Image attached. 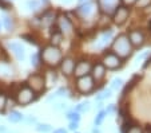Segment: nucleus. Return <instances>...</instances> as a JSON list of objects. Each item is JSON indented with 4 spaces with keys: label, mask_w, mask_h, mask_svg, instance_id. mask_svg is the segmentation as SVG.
Segmentation results:
<instances>
[{
    "label": "nucleus",
    "mask_w": 151,
    "mask_h": 133,
    "mask_svg": "<svg viewBox=\"0 0 151 133\" xmlns=\"http://www.w3.org/2000/svg\"><path fill=\"white\" fill-rule=\"evenodd\" d=\"M42 59L44 61V63H47L48 66H58L62 62V52L56 46H50L44 47L42 51Z\"/></svg>",
    "instance_id": "nucleus-1"
},
{
    "label": "nucleus",
    "mask_w": 151,
    "mask_h": 133,
    "mask_svg": "<svg viewBox=\"0 0 151 133\" xmlns=\"http://www.w3.org/2000/svg\"><path fill=\"white\" fill-rule=\"evenodd\" d=\"M112 49H114L115 54L119 58H126V57H128L131 54V43L128 41L127 35H119L115 39L114 44H112Z\"/></svg>",
    "instance_id": "nucleus-2"
},
{
    "label": "nucleus",
    "mask_w": 151,
    "mask_h": 133,
    "mask_svg": "<svg viewBox=\"0 0 151 133\" xmlns=\"http://www.w3.org/2000/svg\"><path fill=\"white\" fill-rule=\"evenodd\" d=\"M34 100H35V92L28 86H23L16 94V101L20 105H28Z\"/></svg>",
    "instance_id": "nucleus-3"
},
{
    "label": "nucleus",
    "mask_w": 151,
    "mask_h": 133,
    "mask_svg": "<svg viewBox=\"0 0 151 133\" xmlns=\"http://www.w3.org/2000/svg\"><path fill=\"white\" fill-rule=\"evenodd\" d=\"M46 86V79L40 74H32L28 78V87H31L35 93H40L44 90Z\"/></svg>",
    "instance_id": "nucleus-4"
},
{
    "label": "nucleus",
    "mask_w": 151,
    "mask_h": 133,
    "mask_svg": "<svg viewBox=\"0 0 151 133\" xmlns=\"http://www.w3.org/2000/svg\"><path fill=\"white\" fill-rule=\"evenodd\" d=\"M94 79H92L91 75H84V77H80L76 81V87L80 93L86 94V93H90L94 89Z\"/></svg>",
    "instance_id": "nucleus-5"
},
{
    "label": "nucleus",
    "mask_w": 151,
    "mask_h": 133,
    "mask_svg": "<svg viewBox=\"0 0 151 133\" xmlns=\"http://www.w3.org/2000/svg\"><path fill=\"white\" fill-rule=\"evenodd\" d=\"M91 63L88 61H80L78 62V65H75V69H74V74L76 77H84V75H88V73H91Z\"/></svg>",
    "instance_id": "nucleus-6"
},
{
    "label": "nucleus",
    "mask_w": 151,
    "mask_h": 133,
    "mask_svg": "<svg viewBox=\"0 0 151 133\" xmlns=\"http://www.w3.org/2000/svg\"><path fill=\"white\" fill-rule=\"evenodd\" d=\"M120 58L118 57L116 54H107L103 58V66L104 67H107V69H111V70H114V69H118V67L120 66Z\"/></svg>",
    "instance_id": "nucleus-7"
},
{
    "label": "nucleus",
    "mask_w": 151,
    "mask_h": 133,
    "mask_svg": "<svg viewBox=\"0 0 151 133\" xmlns=\"http://www.w3.org/2000/svg\"><path fill=\"white\" fill-rule=\"evenodd\" d=\"M128 41H130V43H131V46H142L143 42H145V35H143L142 31H139V30H132V31H130V34H128Z\"/></svg>",
    "instance_id": "nucleus-8"
},
{
    "label": "nucleus",
    "mask_w": 151,
    "mask_h": 133,
    "mask_svg": "<svg viewBox=\"0 0 151 133\" xmlns=\"http://www.w3.org/2000/svg\"><path fill=\"white\" fill-rule=\"evenodd\" d=\"M128 14H130V12H128V8H126V7H118V8L115 9V12H114L115 24H118V26L123 24L126 20H127Z\"/></svg>",
    "instance_id": "nucleus-9"
},
{
    "label": "nucleus",
    "mask_w": 151,
    "mask_h": 133,
    "mask_svg": "<svg viewBox=\"0 0 151 133\" xmlns=\"http://www.w3.org/2000/svg\"><path fill=\"white\" fill-rule=\"evenodd\" d=\"M60 69L64 75H71L75 69V61L72 58H64L60 62Z\"/></svg>",
    "instance_id": "nucleus-10"
},
{
    "label": "nucleus",
    "mask_w": 151,
    "mask_h": 133,
    "mask_svg": "<svg viewBox=\"0 0 151 133\" xmlns=\"http://www.w3.org/2000/svg\"><path fill=\"white\" fill-rule=\"evenodd\" d=\"M99 4L106 14H111L118 8V0H99Z\"/></svg>",
    "instance_id": "nucleus-11"
},
{
    "label": "nucleus",
    "mask_w": 151,
    "mask_h": 133,
    "mask_svg": "<svg viewBox=\"0 0 151 133\" xmlns=\"http://www.w3.org/2000/svg\"><path fill=\"white\" fill-rule=\"evenodd\" d=\"M59 28L62 34H66V35L72 34V24L70 23V20L64 15L59 16Z\"/></svg>",
    "instance_id": "nucleus-12"
},
{
    "label": "nucleus",
    "mask_w": 151,
    "mask_h": 133,
    "mask_svg": "<svg viewBox=\"0 0 151 133\" xmlns=\"http://www.w3.org/2000/svg\"><path fill=\"white\" fill-rule=\"evenodd\" d=\"M91 73H92L91 77H92L94 81H100V79L104 77V74H106V67L103 66L102 63H96L91 69Z\"/></svg>",
    "instance_id": "nucleus-13"
},
{
    "label": "nucleus",
    "mask_w": 151,
    "mask_h": 133,
    "mask_svg": "<svg viewBox=\"0 0 151 133\" xmlns=\"http://www.w3.org/2000/svg\"><path fill=\"white\" fill-rule=\"evenodd\" d=\"M9 49L14 51L15 57H16L19 61H24V58H26V52H24V49L22 47V44H19V43H9Z\"/></svg>",
    "instance_id": "nucleus-14"
},
{
    "label": "nucleus",
    "mask_w": 151,
    "mask_h": 133,
    "mask_svg": "<svg viewBox=\"0 0 151 133\" xmlns=\"http://www.w3.org/2000/svg\"><path fill=\"white\" fill-rule=\"evenodd\" d=\"M112 36V30H109V31L103 32V35L100 36V39L96 42V44H95V47L96 49H103L104 46H107V43L110 42V39H111Z\"/></svg>",
    "instance_id": "nucleus-15"
},
{
    "label": "nucleus",
    "mask_w": 151,
    "mask_h": 133,
    "mask_svg": "<svg viewBox=\"0 0 151 133\" xmlns=\"http://www.w3.org/2000/svg\"><path fill=\"white\" fill-rule=\"evenodd\" d=\"M94 3H84V4H82V6L79 7V14L82 15L83 17H88V16H91L92 15V12H94Z\"/></svg>",
    "instance_id": "nucleus-16"
},
{
    "label": "nucleus",
    "mask_w": 151,
    "mask_h": 133,
    "mask_svg": "<svg viewBox=\"0 0 151 133\" xmlns=\"http://www.w3.org/2000/svg\"><path fill=\"white\" fill-rule=\"evenodd\" d=\"M23 120H24V116L20 112H17V110H14V112H11L8 114V121L9 122L16 124V122H20V121H23Z\"/></svg>",
    "instance_id": "nucleus-17"
},
{
    "label": "nucleus",
    "mask_w": 151,
    "mask_h": 133,
    "mask_svg": "<svg viewBox=\"0 0 151 133\" xmlns=\"http://www.w3.org/2000/svg\"><path fill=\"white\" fill-rule=\"evenodd\" d=\"M3 23H4V26H6V28H7V31H12L14 30V20H12V17H9V16H4L3 17Z\"/></svg>",
    "instance_id": "nucleus-18"
},
{
    "label": "nucleus",
    "mask_w": 151,
    "mask_h": 133,
    "mask_svg": "<svg viewBox=\"0 0 151 133\" xmlns=\"http://www.w3.org/2000/svg\"><path fill=\"white\" fill-rule=\"evenodd\" d=\"M67 118L70 120V122H79L80 120V113H78L76 110H72L67 114Z\"/></svg>",
    "instance_id": "nucleus-19"
},
{
    "label": "nucleus",
    "mask_w": 151,
    "mask_h": 133,
    "mask_svg": "<svg viewBox=\"0 0 151 133\" xmlns=\"http://www.w3.org/2000/svg\"><path fill=\"white\" fill-rule=\"evenodd\" d=\"M104 117H106V112H104V110H100V112L96 114V117H95V120H94L95 125H96V126H99V125L103 122V120H104Z\"/></svg>",
    "instance_id": "nucleus-20"
},
{
    "label": "nucleus",
    "mask_w": 151,
    "mask_h": 133,
    "mask_svg": "<svg viewBox=\"0 0 151 133\" xmlns=\"http://www.w3.org/2000/svg\"><path fill=\"white\" fill-rule=\"evenodd\" d=\"M90 110V102H82L76 106V112L78 113H84Z\"/></svg>",
    "instance_id": "nucleus-21"
},
{
    "label": "nucleus",
    "mask_w": 151,
    "mask_h": 133,
    "mask_svg": "<svg viewBox=\"0 0 151 133\" xmlns=\"http://www.w3.org/2000/svg\"><path fill=\"white\" fill-rule=\"evenodd\" d=\"M62 38H63V35H62V32H54V35H52V46H56L58 47V44L62 42Z\"/></svg>",
    "instance_id": "nucleus-22"
},
{
    "label": "nucleus",
    "mask_w": 151,
    "mask_h": 133,
    "mask_svg": "<svg viewBox=\"0 0 151 133\" xmlns=\"http://www.w3.org/2000/svg\"><path fill=\"white\" fill-rule=\"evenodd\" d=\"M52 22H54V14H52V12H47V14L43 16V23L51 24Z\"/></svg>",
    "instance_id": "nucleus-23"
},
{
    "label": "nucleus",
    "mask_w": 151,
    "mask_h": 133,
    "mask_svg": "<svg viewBox=\"0 0 151 133\" xmlns=\"http://www.w3.org/2000/svg\"><path fill=\"white\" fill-rule=\"evenodd\" d=\"M110 97H111V90H104V92L100 93L99 96H96V100L98 101H102V100L110 98Z\"/></svg>",
    "instance_id": "nucleus-24"
},
{
    "label": "nucleus",
    "mask_w": 151,
    "mask_h": 133,
    "mask_svg": "<svg viewBox=\"0 0 151 133\" xmlns=\"http://www.w3.org/2000/svg\"><path fill=\"white\" fill-rule=\"evenodd\" d=\"M36 130L37 132H50L51 130V126H50L48 124H37L36 125Z\"/></svg>",
    "instance_id": "nucleus-25"
},
{
    "label": "nucleus",
    "mask_w": 151,
    "mask_h": 133,
    "mask_svg": "<svg viewBox=\"0 0 151 133\" xmlns=\"http://www.w3.org/2000/svg\"><path fill=\"white\" fill-rule=\"evenodd\" d=\"M126 133H145V132H143V129L140 126H138V125H131Z\"/></svg>",
    "instance_id": "nucleus-26"
},
{
    "label": "nucleus",
    "mask_w": 151,
    "mask_h": 133,
    "mask_svg": "<svg viewBox=\"0 0 151 133\" xmlns=\"http://www.w3.org/2000/svg\"><path fill=\"white\" fill-rule=\"evenodd\" d=\"M6 105H7V97L6 94L0 93V112H3L6 109Z\"/></svg>",
    "instance_id": "nucleus-27"
},
{
    "label": "nucleus",
    "mask_w": 151,
    "mask_h": 133,
    "mask_svg": "<svg viewBox=\"0 0 151 133\" xmlns=\"http://www.w3.org/2000/svg\"><path fill=\"white\" fill-rule=\"evenodd\" d=\"M39 1L37 0H28L27 1V7H28L29 9H37L39 8Z\"/></svg>",
    "instance_id": "nucleus-28"
},
{
    "label": "nucleus",
    "mask_w": 151,
    "mask_h": 133,
    "mask_svg": "<svg viewBox=\"0 0 151 133\" xmlns=\"http://www.w3.org/2000/svg\"><path fill=\"white\" fill-rule=\"evenodd\" d=\"M122 84H123V81L120 78H115L114 81H112L111 87H112V89H115V90H118V89H120V87H122Z\"/></svg>",
    "instance_id": "nucleus-29"
},
{
    "label": "nucleus",
    "mask_w": 151,
    "mask_h": 133,
    "mask_svg": "<svg viewBox=\"0 0 151 133\" xmlns=\"http://www.w3.org/2000/svg\"><path fill=\"white\" fill-rule=\"evenodd\" d=\"M150 4H151V0H138L137 1L138 8H145V7L150 6Z\"/></svg>",
    "instance_id": "nucleus-30"
},
{
    "label": "nucleus",
    "mask_w": 151,
    "mask_h": 133,
    "mask_svg": "<svg viewBox=\"0 0 151 133\" xmlns=\"http://www.w3.org/2000/svg\"><path fill=\"white\" fill-rule=\"evenodd\" d=\"M54 108H55L56 110H64V109L67 108V105H66V104H63V102H60V104H56V105H55Z\"/></svg>",
    "instance_id": "nucleus-31"
},
{
    "label": "nucleus",
    "mask_w": 151,
    "mask_h": 133,
    "mask_svg": "<svg viewBox=\"0 0 151 133\" xmlns=\"http://www.w3.org/2000/svg\"><path fill=\"white\" fill-rule=\"evenodd\" d=\"M78 126H79V122H70V125H68V128L71 130H76Z\"/></svg>",
    "instance_id": "nucleus-32"
},
{
    "label": "nucleus",
    "mask_w": 151,
    "mask_h": 133,
    "mask_svg": "<svg viewBox=\"0 0 151 133\" xmlns=\"http://www.w3.org/2000/svg\"><path fill=\"white\" fill-rule=\"evenodd\" d=\"M123 1V4L124 6H132V4H135L138 1V0H122Z\"/></svg>",
    "instance_id": "nucleus-33"
},
{
    "label": "nucleus",
    "mask_w": 151,
    "mask_h": 133,
    "mask_svg": "<svg viewBox=\"0 0 151 133\" xmlns=\"http://www.w3.org/2000/svg\"><path fill=\"white\" fill-rule=\"evenodd\" d=\"M104 112H106V114H110V113H114V112H115V106H114V105H110V106L107 108V109H106Z\"/></svg>",
    "instance_id": "nucleus-34"
},
{
    "label": "nucleus",
    "mask_w": 151,
    "mask_h": 133,
    "mask_svg": "<svg viewBox=\"0 0 151 133\" xmlns=\"http://www.w3.org/2000/svg\"><path fill=\"white\" fill-rule=\"evenodd\" d=\"M26 121H27V124H35V122H36V118H35V117H32V116H28L26 118Z\"/></svg>",
    "instance_id": "nucleus-35"
},
{
    "label": "nucleus",
    "mask_w": 151,
    "mask_h": 133,
    "mask_svg": "<svg viewBox=\"0 0 151 133\" xmlns=\"http://www.w3.org/2000/svg\"><path fill=\"white\" fill-rule=\"evenodd\" d=\"M31 62H32V65H34V66H37V63H39V62H37V55L36 54H35L34 57L31 58Z\"/></svg>",
    "instance_id": "nucleus-36"
},
{
    "label": "nucleus",
    "mask_w": 151,
    "mask_h": 133,
    "mask_svg": "<svg viewBox=\"0 0 151 133\" xmlns=\"http://www.w3.org/2000/svg\"><path fill=\"white\" fill-rule=\"evenodd\" d=\"M54 133H68L66 129H63V128H59V129H55Z\"/></svg>",
    "instance_id": "nucleus-37"
},
{
    "label": "nucleus",
    "mask_w": 151,
    "mask_h": 133,
    "mask_svg": "<svg viewBox=\"0 0 151 133\" xmlns=\"http://www.w3.org/2000/svg\"><path fill=\"white\" fill-rule=\"evenodd\" d=\"M4 132H6V128H4V126H0V133H4Z\"/></svg>",
    "instance_id": "nucleus-38"
},
{
    "label": "nucleus",
    "mask_w": 151,
    "mask_h": 133,
    "mask_svg": "<svg viewBox=\"0 0 151 133\" xmlns=\"http://www.w3.org/2000/svg\"><path fill=\"white\" fill-rule=\"evenodd\" d=\"M92 133H100V130H99V129H96V128H95V129H92Z\"/></svg>",
    "instance_id": "nucleus-39"
},
{
    "label": "nucleus",
    "mask_w": 151,
    "mask_h": 133,
    "mask_svg": "<svg viewBox=\"0 0 151 133\" xmlns=\"http://www.w3.org/2000/svg\"><path fill=\"white\" fill-rule=\"evenodd\" d=\"M84 1H87V0H79V3H80V4H84Z\"/></svg>",
    "instance_id": "nucleus-40"
},
{
    "label": "nucleus",
    "mask_w": 151,
    "mask_h": 133,
    "mask_svg": "<svg viewBox=\"0 0 151 133\" xmlns=\"http://www.w3.org/2000/svg\"><path fill=\"white\" fill-rule=\"evenodd\" d=\"M63 1H66V3H70V1H71V0H63Z\"/></svg>",
    "instance_id": "nucleus-41"
},
{
    "label": "nucleus",
    "mask_w": 151,
    "mask_h": 133,
    "mask_svg": "<svg viewBox=\"0 0 151 133\" xmlns=\"http://www.w3.org/2000/svg\"><path fill=\"white\" fill-rule=\"evenodd\" d=\"M1 26H3V24H1V22H0V28H1Z\"/></svg>",
    "instance_id": "nucleus-42"
},
{
    "label": "nucleus",
    "mask_w": 151,
    "mask_h": 133,
    "mask_svg": "<svg viewBox=\"0 0 151 133\" xmlns=\"http://www.w3.org/2000/svg\"><path fill=\"white\" fill-rule=\"evenodd\" d=\"M75 133H79V132H75Z\"/></svg>",
    "instance_id": "nucleus-43"
},
{
    "label": "nucleus",
    "mask_w": 151,
    "mask_h": 133,
    "mask_svg": "<svg viewBox=\"0 0 151 133\" xmlns=\"http://www.w3.org/2000/svg\"><path fill=\"white\" fill-rule=\"evenodd\" d=\"M44 1H47V0H44Z\"/></svg>",
    "instance_id": "nucleus-44"
}]
</instances>
